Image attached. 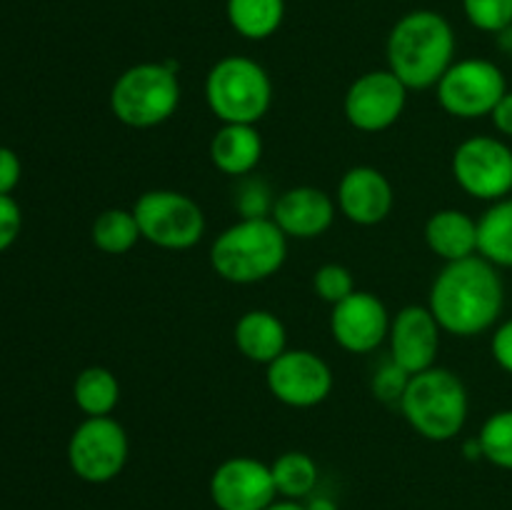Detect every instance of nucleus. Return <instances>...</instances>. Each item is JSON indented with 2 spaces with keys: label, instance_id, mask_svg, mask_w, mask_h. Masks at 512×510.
Returning <instances> with one entry per match:
<instances>
[{
  "label": "nucleus",
  "instance_id": "12",
  "mask_svg": "<svg viewBox=\"0 0 512 510\" xmlns=\"http://www.w3.org/2000/svg\"><path fill=\"white\" fill-rule=\"evenodd\" d=\"M270 395L288 408H315L333 393V370L313 350H285L265 365Z\"/></svg>",
  "mask_w": 512,
  "mask_h": 510
},
{
  "label": "nucleus",
  "instance_id": "18",
  "mask_svg": "<svg viewBox=\"0 0 512 510\" xmlns=\"http://www.w3.org/2000/svg\"><path fill=\"white\" fill-rule=\"evenodd\" d=\"M210 163L230 178H248L263 160V135L255 125L223 123L208 145Z\"/></svg>",
  "mask_w": 512,
  "mask_h": 510
},
{
  "label": "nucleus",
  "instance_id": "17",
  "mask_svg": "<svg viewBox=\"0 0 512 510\" xmlns=\"http://www.w3.org/2000/svg\"><path fill=\"white\" fill-rule=\"evenodd\" d=\"M335 213L338 205L333 195L313 185H295L275 198L270 218L288 235V240H315L328 233Z\"/></svg>",
  "mask_w": 512,
  "mask_h": 510
},
{
  "label": "nucleus",
  "instance_id": "1",
  "mask_svg": "<svg viewBox=\"0 0 512 510\" xmlns=\"http://www.w3.org/2000/svg\"><path fill=\"white\" fill-rule=\"evenodd\" d=\"M428 308L443 333L475 338L500 323L505 308V283L500 268L480 255L445 263L430 285Z\"/></svg>",
  "mask_w": 512,
  "mask_h": 510
},
{
  "label": "nucleus",
  "instance_id": "6",
  "mask_svg": "<svg viewBox=\"0 0 512 510\" xmlns=\"http://www.w3.org/2000/svg\"><path fill=\"white\" fill-rule=\"evenodd\" d=\"M205 103L220 123L258 125L273 105V80L258 60L225 55L205 75Z\"/></svg>",
  "mask_w": 512,
  "mask_h": 510
},
{
  "label": "nucleus",
  "instance_id": "29",
  "mask_svg": "<svg viewBox=\"0 0 512 510\" xmlns=\"http://www.w3.org/2000/svg\"><path fill=\"white\" fill-rule=\"evenodd\" d=\"M273 190L260 178H243L240 188L235 190V208L240 218H270L273 215Z\"/></svg>",
  "mask_w": 512,
  "mask_h": 510
},
{
  "label": "nucleus",
  "instance_id": "10",
  "mask_svg": "<svg viewBox=\"0 0 512 510\" xmlns=\"http://www.w3.org/2000/svg\"><path fill=\"white\" fill-rule=\"evenodd\" d=\"M130 440L113 415L85 418L68 440V465L80 480L93 485L110 483L123 473Z\"/></svg>",
  "mask_w": 512,
  "mask_h": 510
},
{
  "label": "nucleus",
  "instance_id": "31",
  "mask_svg": "<svg viewBox=\"0 0 512 510\" xmlns=\"http://www.w3.org/2000/svg\"><path fill=\"white\" fill-rule=\"evenodd\" d=\"M23 228V213L20 205L10 195H0V253L8 250L18 240Z\"/></svg>",
  "mask_w": 512,
  "mask_h": 510
},
{
  "label": "nucleus",
  "instance_id": "13",
  "mask_svg": "<svg viewBox=\"0 0 512 510\" xmlns=\"http://www.w3.org/2000/svg\"><path fill=\"white\" fill-rule=\"evenodd\" d=\"M208 488L218 510H265L278 500L270 465L250 455L223 460L210 475Z\"/></svg>",
  "mask_w": 512,
  "mask_h": 510
},
{
  "label": "nucleus",
  "instance_id": "3",
  "mask_svg": "<svg viewBox=\"0 0 512 510\" xmlns=\"http://www.w3.org/2000/svg\"><path fill=\"white\" fill-rule=\"evenodd\" d=\"M288 260V235L273 218H240L210 245L215 275L233 285H255L273 278Z\"/></svg>",
  "mask_w": 512,
  "mask_h": 510
},
{
  "label": "nucleus",
  "instance_id": "27",
  "mask_svg": "<svg viewBox=\"0 0 512 510\" xmlns=\"http://www.w3.org/2000/svg\"><path fill=\"white\" fill-rule=\"evenodd\" d=\"M463 13L483 33L500 35L512 28V0H463Z\"/></svg>",
  "mask_w": 512,
  "mask_h": 510
},
{
  "label": "nucleus",
  "instance_id": "32",
  "mask_svg": "<svg viewBox=\"0 0 512 510\" xmlns=\"http://www.w3.org/2000/svg\"><path fill=\"white\" fill-rule=\"evenodd\" d=\"M490 353L493 360L512 375V318L500 320L493 328V338H490Z\"/></svg>",
  "mask_w": 512,
  "mask_h": 510
},
{
  "label": "nucleus",
  "instance_id": "30",
  "mask_svg": "<svg viewBox=\"0 0 512 510\" xmlns=\"http://www.w3.org/2000/svg\"><path fill=\"white\" fill-rule=\"evenodd\" d=\"M408 380L410 375L388 358V363L380 365V368L373 373L370 388H373V395L378 400H383V403H390V405H398L400 398H403Z\"/></svg>",
  "mask_w": 512,
  "mask_h": 510
},
{
  "label": "nucleus",
  "instance_id": "15",
  "mask_svg": "<svg viewBox=\"0 0 512 510\" xmlns=\"http://www.w3.org/2000/svg\"><path fill=\"white\" fill-rule=\"evenodd\" d=\"M440 338L443 328L428 305H405L390 320L388 358L408 375H418L438 360Z\"/></svg>",
  "mask_w": 512,
  "mask_h": 510
},
{
  "label": "nucleus",
  "instance_id": "19",
  "mask_svg": "<svg viewBox=\"0 0 512 510\" xmlns=\"http://www.w3.org/2000/svg\"><path fill=\"white\" fill-rule=\"evenodd\" d=\"M425 243L445 263L473 258L478 255V220L458 208L435 210L425 223Z\"/></svg>",
  "mask_w": 512,
  "mask_h": 510
},
{
  "label": "nucleus",
  "instance_id": "24",
  "mask_svg": "<svg viewBox=\"0 0 512 510\" xmlns=\"http://www.w3.org/2000/svg\"><path fill=\"white\" fill-rule=\"evenodd\" d=\"M270 473H273L278 498L283 500H300L303 503L318 488V463L303 450H288V453L278 455L270 463Z\"/></svg>",
  "mask_w": 512,
  "mask_h": 510
},
{
  "label": "nucleus",
  "instance_id": "14",
  "mask_svg": "<svg viewBox=\"0 0 512 510\" xmlns=\"http://www.w3.org/2000/svg\"><path fill=\"white\" fill-rule=\"evenodd\" d=\"M390 320L383 300L370 290H355L330 310V335L343 350L365 355L388 343Z\"/></svg>",
  "mask_w": 512,
  "mask_h": 510
},
{
  "label": "nucleus",
  "instance_id": "21",
  "mask_svg": "<svg viewBox=\"0 0 512 510\" xmlns=\"http://www.w3.org/2000/svg\"><path fill=\"white\" fill-rule=\"evenodd\" d=\"M228 23L240 38L268 40L285 20V0H225Z\"/></svg>",
  "mask_w": 512,
  "mask_h": 510
},
{
  "label": "nucleus",
  "instance_id": "7",
  "mask_svg": "<svg viewBox=\"0 0 512 510\" xmlns=\"http://www.w3.org/2000/svg\"><path fill=\"white\" fill-rule=\"evenodd\" d=\"M143 240L163 250H190L203 240L205 213L180 190H145L133 205Z\"/></svg>",
  "mask_w": 512,
  "mask_h": 510
},
{
  "label": "nucleus",
  "instance_id": "4",
  "mask_svg": "<svg viewBox=\"0 0 512 510\" xmlns=\"http://www.w3.org/2000/svg\"><path fill=\"white\" fill-rule=\"evenodd\" d=\"M398 408L420 438L448 443L458 438L468 423V388L458 373L433 365L423 373L410 375Z\"/></svg>",
  "mask_w": 512,
  "mask_h": 510
},
{
  "label": "nucleus",
  "instance_id": "26",
  "mask_svg": "<svg viewBox=\"0 0 512 510\" xmlns=\"http://www.w3.org/2000/svg\"><path fill=\"white\" fill-rule=\"evenodd\" d=\"M483 458L500 470H512V408L498 410L478 433Z\"/></svg>",
  "mask_w": 512,
  "mask_h": 510
},
{
  "label": "nucleus",
  "instance_id": "5",
  "mask_svg": "<svg viewBox=\"0 0 512 510\" xmlns=\"http://www.w3.org/2000/svg\"><path fill=\"white\" fill-rule=\"evenodd\" d=\"M180 93L178 65L170 60L130 65L110 88V113L128 128H158L178 113Z\"/></svg>",
  "mask_w": 512,
  "mask_h": 510
},
{
  "label": "nucleus",
  "instance_id": "36",
  "mask_svg": "<svg viewBox=\"0 0 512 510\" xmlns=\"http://www.w3.org/2000/svg\"><path fill=\"white\" fill-rule=\"evenodd\" d=\"M265 510H305V505L300 500H283L278 498L273 505H268Z\"/></svg>",
  "mask_w": 512,
  "mask_h": 510
},
{
  "label": "nucleus",
  "instance_id": "2",
  "mask_svg": "<svg viewBox=\"0 0 512 510\" xmlns=\"http://www.w3.org/2000/svg\"><path fill=\"white\" fill-rule=\"evenodd\" d=\"M385 55L410 90L435 88L455 63V30L438 10H410L390 28Z\"/></svg>",
  "mask_w": 512,
  "mask_h": 510
},
{
  "label": "nucleus",
  "instance_id": "35",
  "mask_svg": "<svg viewBox=\"0 0 512 510\" xmlns=\"http://www.w3.org/2000/svg\"><path fill=\"white\" fill-rule=\"evenodd\" d=\"M305 510H338V505H335V500L325 498V495H310V498H305Z\"/></svg>",
  "mask_w": 512,
  "mask_h": 510
},
{
  "label": "nucleus",
  "instance_id": "25",
  "mask_svg": "<svg viewBox=\"0 0 512 510\" xmlns=\"http://www.w3.org/2000/svg\"><path fill=\"white\" fill-rule=\"evenodd\" d=\"M90 240L105 255H125L143 240L133 208H108L93 220Z\"/></svg>",
  "mask_w": 512,
  "mask_h": 510
},
{
  "label": "nucleus",
  "instance_id": "9",
  "mask_svg": "<svg viewBox=\"0 0 512 510\" xmlns=\"http://www.w3.org/2000/svg\"><path fill=\"white\" fill-rule=\"evenodd\" d=\"M450 170L465 195L498 203L512 193V148L500 135H473L455 148Z\"/></svg>",
  "mask_w": 512,
  "mask_h": 510
},
{
  "label": "nucleus",
  "instance_id": "33",
  "mask_svg": "<svg viewBox=\"0 0 512 510\" xmlns=\"http://www.w3.org/2000/svg\"><path fill=\"white\" fill-rule=\"evenodd\" d=\"M23 175V165L15 150L0 145V195H10L20 183Z\"/></svg>",
  "mask_w": 512,
  "mask_h": 510
},
{
  "label": "nucleus",
  "instance_id": "23",
  "mask_svg": "<svg viewBox=\"0 0 512 510\" xmlns=\"http://www.w3.org/2000/svg\"><path fill=\"white\" fill-rule=\"evenodd\" d=\"M73 400L85 418H100V415H113L120 403V383L113 370L103 365H90L80 370L73 383Z\"/></svg>",
  "mask_w": 512,
  "mask_h": 510
},
{
  "label": "nucleus",
  "instance_id": "20",
  "mask_svg": "<svg viewBox=\"0 0 512 510\" xmlns=\"http://www.w3.org/2000/svg\"><path fill=\"white\" fill-rule=\"evenodd\" d=\"M235 348L245 360L258 365H270L278 355L288 350V330L275 313L263 308L248 310L238 318L233 330Z\"/></svg>",
  "mask_w": 512,
  "mask_h": 510
},
{
  "label": "nucleus",
  "instance_id": "28",
  "mask_svg": "<svg viewBox=\"0 0 512 510\" xmlns=\"http://www.w3.org/2000/svg\"><path fill=\"white\" fill-rule=\"evenodd\" d=\"M313 290L320 300H325L333 308L358 288H355V278L350 268H345L343 263H325L313 273Z\"/></svg>",
  "mask_w": 512,
  "mask_h": 510
},
{
  "label": "nucleus",
  "instance_id": "22",
  "mask_svg": "<svg viewBox=\"0 0 512 510\" xmlns=\"http://www.w3.org/2000/svg\"><path fill=\"white\" fill-rule=\"evenodd\" d=\"M478 255L495 268H512V198L490 203L478 218Z\"/></svg>",
  "mask_w": 512,
  "mask_h": 510
},
{
  "label": "nucleus",
  "instance_id": "16",
  "mask_svg": "<svg viewBox=\"0 0 512 510\" xmlns=\"http://www.w3.org/2000/svg\"><path fill=\"white\" fill-rule=\"evenodd\" d=\"M335 205L343 218L353 225L373 228L393 213V185L385 178L383 170L373 168V165H355L340 178Z\"/></svg>",
  "mask_w": 512,
  "mask_h": 510
},
{
  "label": "nucleus",
  "instance_id": "11",
  "mask_svg": "<svg viewBox=\"0 0 512 510\" xmlns=\"http://www.w3.org/2000/svg\"><path fill=\"white\" fill-rule=\"evenodd\" d=\"M408 93V85L390 68L368 70L350 83L343 113L360 133H383L400 120L408 105Z\"/></svg>",
  "mask_w": 512,
  "mask_h": 510
},
{
  "label": "nucleus",
  "instance_id": "34",
  "mask_svg": "<svg viewBox=\"0 0 512 510\" xmlns=\"http://www.w3.org/2000/svg\"><path fill=\"white\" fill-rule=\"evenodd\" d=\"M490 120H493V128L498 130L500 138L512 140V90L500 98V103L490 113Z\"/></svg>",
  "mask_w": 512,
  "mask_h": 510
},
{
  "label": "nucleus",
  "instance_id": "8",
  "mask_svg": "<svg viewBox=\"0 0 512 510\" xmlns=\"http://www.w3.org/2000/svg\"><path fill=\"white\" fill-rule=\"evenodd\" d=\"M508 90L503 68L488 58L455 60L435 85L440 108L458 120L490 118Z\"/></svg>",
  "mask_w": 512,
  "mask_h": 510
}]
</instances>
